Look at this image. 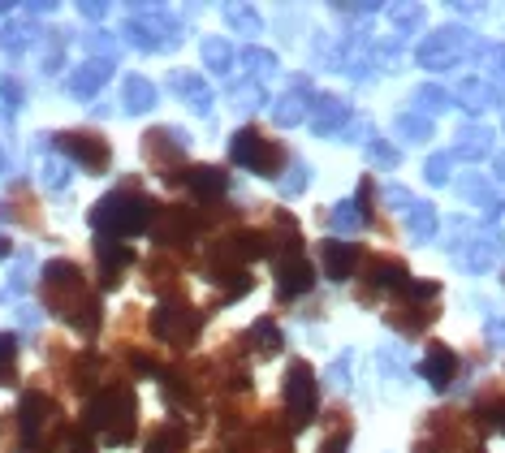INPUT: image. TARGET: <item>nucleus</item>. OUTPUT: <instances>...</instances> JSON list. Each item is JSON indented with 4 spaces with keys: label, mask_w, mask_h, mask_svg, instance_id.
I'll return each instance as SVG.
<instances>
[{
    "label": "nucleus",
    "mask_w": 505,
    "mask_h": 453,
    "mask_svg": "<svg viewBox=\"0 0 505 453\" xmlns=\"http://www.w3.org/2000/svg\"><path fill=\"white\" fill-rule=\"evenodd\" d=\"M151 221V203L143 194H108L99 199V208H91V229L108 242H121V238H134L143 233V225Z\"/></svg>",
    "instance_id": "obj_1"
},
{
    "label": "nucleus",
    "mask_w": 505,
    "mask_h": 453,
    "mask_svg": "<svg viewBox=\"0 0 505 453\" xmlns=\"http://www.w3.org/2000/svg\"><path fill=\"white\" fill-rule=\"evenodd\" d=\"M87 427H96L108 445H126L134 432V393H126V388L99 393L87 410Z\"/></svg>",
    "instance_id": "obj_2"
},
{
    "label": "nucleus",
    "mask_w": 505,
    "mask_h": 453,
    "mask_svg": "<svg viewBox=\"0 0 505 453\" xmlns=\"http://www.w3.org/2000/svg\"><path fill=\"white\" fill-rule=\"evenodd\" d=\"M285 410H290L294 427H307L315 419V376L307 363H294L285 376Z\"/></svg>",
    "instance_id": "obj_3"
},
{
    "label": "nucleus",
    "mask_w": 505,
    "mask_h": 453,
    "mask_svg": "<svg viewBox=\"0 0 505 453\" xmlns=\"http://www.w3.org/2000/svg\"><path fill=\"white\" fill-rule=\"evenodd\" d=\"M229 156H233L238 169H251V173H260V178H273V173H277V151L263 143L255 129H238L233 143H229Z\"/></svg>",
    "instance_id": "obj_4"
},
{
    "label": "nucleus",
    "mask_w": 505,
    "mask_h": 453,
    "mask_svg": "<svg viewBox=\"0 0 505 453\" xmlns=\"http://www.w3.org/2000/svg\"><path fill=\"white\" fill-rule=\"evenodd\" d=\"M467 44H471L467 31H440L419 44V65L424 69H449V65H458V52L467 48Z\"/></svg>",
    "instance_id": "obj_5"
},
{
    "label": "nucleus",
    "mask_w": 505,
    "mask_h": 453,
    "mask_svg": "<svg viewBox=\"0 0 505 453\" xmlns=\"http://www.w3.org/2000/svg\"><path fill=\"white\" fill-rule=\"evenodd\" d=\"M195 311H186L181 303H164V307H156V315H151V328H156V337H169L178 341V345H186V341L195 337Z\"/></svg>",
    "instance_id": "obj_6"
},
{
    "label": "nucleus",
    "mask_w": 505,
    "mask_h": 453,
    "mask_svg": "<svg viewBox=\"0 0 505 453\" xmlns=\"http://www.w3.org/2000/svg\"><path fill=\"white\" fill-rule=\"evenodd\" d=\"M57 147L66 151L69 160H78L87 173H104V169H108V147L96 143V139H87V134H61Z\"/></svg>",
    "instance_id": "obj_7"
},
{
    "label": "nucleus",
    "mask_w": 505,
    "mask_h": 453,
    "mask_svg": "<svg viewBox=\"0 0 505 453\" xmlns=\"http://www.w3.org/2000/svg\"><path fill=\"white\" fill-rule=\"evenodd\" d=\"M311 281H315V273H311L307 255L290 251V255L277 263V290H281V298H298V293H307Z\"/></svg>",
    "instance_id": "obj_8"
},
{
    "label": "nucleus",
    "mask_w": 505,
    "mask_h": 453,
    "mask_svg": "<svg viewBox=\"0 0 505 453\" xmlns=\"http://www.w3.org/2000/svg\"><path fill=\"white\" fill-rule=\"evenodd\" d=\"M169 91L178 99H186L195 113H208L212 108V87L203 82V74H191V69H173L169 74Z\"/></svg>",
    "instance_id": "obj_9"
},
{
    "label": "nucleus",
    "mask_w": 505,
    "mask_h": 453,
    "mask_svg": "<svg viewBox=\"0 0 505 453\" xmlns=\"http://www.w3.org/2000/svg\"><path fill=\"white\" fill-rule=\"evenodd\" d=\"M108 78H113V61H82L66 78V91L74 99H91Z\"/></svg>",
    "instance_id": "obj_10"
},
{
    "label": "nucleus",
    "mask_w": 505,
    "mask_h": 453,
    "mask_svg": "<svg viewBox=\"0 0 505 453\" xmlns=\"http://www.w3.org/2000/svg\"><path fill=\"white\" fill-rule=\"evenodd\" d=\"M350 121V104L342 96H315L311 99V126L315 134H333V129H342Z\"/></svg>",
    "instance_id": "obj_11"
},
{
    "label": "nucleus",
    "mask_w": 505,
    "mask_h": 453,
    "mask_svg": "<svg viewBox=\"0 0 505 453\" xmlns=\"http://www.w3.org/2000/svg\"><path fill=\"white\" fill-rule=\"evenodd\" d=\"M121 99H126L121 108H126V113H134V117L151 113V108L160 104V99H156V87H151L143 74H130V78L121 82Z\"/></svg>",
    "instance_id": "obj_12"
},
{
    "label": "nucleus",
    "mask_w": 505,
    "mask_h": 453,
    "mask_svg": "<svg viewBox=\"0 0 505 453\" xmlns=\"http://www.w3.org/2000/svg\"><path fill=\"white\" fill-rule=\"evenodd\" d=\"M355 263H359V246L355 242H325V273L333 281L355 276Z\"/></svg>",
    "instance_id": "obj_13"
},
{
    "label": "nucleus",
    "mask_w": 505,
    "mask_h": 453,
    "mask_svg": "<svg viewBox=\"0 0 505 453\" xmlns=\"http://www.w3.org/2000/svg\"><path fill=\"white\" fill-rule=\"evenodd\" d=\"M424 376H428V385H432V388H445V385H449V380L458 376L454 350H445V345H432V350H428V358H424Z\"/></svg>",
    "instance_id": "obj_14"
},
{
    "label": "nucleus",
    "mask_w": 505,
    "mask_h": 453,
    "mask_svg": "<svg viewBox=\"0 0 505 453\" xmlns=\"http://www.w3.org/2000/svg\"><path fill=\"white\" fill-rule=\"evenodd\" d=\"M311 113V99L307 96H298V91H285V96L273 99V121H277L281 129H290V126H303Z\"/></svg>",
    "instance_id": "obj_15"
},
{
    "label": "nucleus",
    "mask_w": 505,
    "mask_h": 453,
    "mask_svg": "<svg viewBox=\"0 0 505 453\" xmlns=\"http://www.w3.org/2000/svg\"><path fill=\"white\" fill-rule=\"evenodd\" d=\"M186 181H191V190L208 203V199H221V194L229 190V178L221 173V169H212V164H203V169H191L186 173Z\"/></svg>",
    "instance_id": "obj_16"
},
{
    "label": "nucleus",
    "mask_w": 505,
    "mask_h": 453,
    "mask_svg": "<svg viewBox=\"0 0 505 453\" xmlns=\"http://www.w3.org/2000/svg\"><path fill=\"white\" fill-rule=\"evenodd\" d=\"M199 61L208 65L212 74H229L233 61H238V52H233L229 39H203V44H199Z\"/></svg>",
    "instance_id": "obj_17"
},
{
    "label": "nucleus",
    "mask_w": 505,
    "mask_h": 453,
    "mask_svg": "<svg viewBox=\"0 0 505 453\" xmlns=\"http://www.w3.org/2000/svg\"><path fill=\"white\" fill-rule=\"evenodd\" d=\"M458 156H462V160H484V156H492V129H462V134H458Z\"/></svg>",
    "instance_id": "obj_18"
},
{
    "label": "nucleus",
    "mask_w": 505,
    "mask_h": 453,
    "mask_svg": "<svg viewBox=\"0 0 505 453\" xmlns=\"http://www.w3.org/2000/svg\"><path fill=\"white\" fill-rule=\"evenodd\" d=\"M372 285L376 290H407V268L397 259H372Z\"/></svg>",
    "instance_id": "obj_19"
},
{
    "label": "nucleus",
    "mask_w": 505,
    "mask_h": 453,
    "mask_svg": "<svg viewBox=\"0 0 505 453\" xmlns=\"http://www.w3.org/2000/svg\"><path fill=\"white\" fill-rule=\"evenodd\" d=\"M407 229L415 242H428V238L437 233V211H432V203H419V199H415L407 211Z\"/></svg>",
    "instance_id": "obj_20"
},
{
    "label": "nucleus",
    "mask_w": 505,
    "mask_h": 453,
    "mask_svg": "<svg viewBox=\"0 0 505 453\" xmlns=\"http://www.w3.org/2000/svg\"><path fill=\"white\" fill-rule=\"evenodd\" d=\"M96 255L104 259V273H108V285H117V273L121 268H130L134 263V255L126 251V246H117V242H108V238H96Z\"/></svg>",
    "instance_id": "obj_21"
},
{
    "label": "nucleus",
    "mask_w": 505,
    "mask_h": 453,
    "mask_svg": "<svg viewBox=\"0 0 505 453\" xmlns=\"http://www.w3.org/2000/svg\"><path fill=\"white\" fill-rule=\"evenodd\" d=\"M458 99L471 108V113H479V108H489V104H497V91H492L489 82H479V78H467V82H458Z\"/></svg>",
    "instance_id": "obj_22"
},
{
    "label": "nucleus",
    "mask_w": 505,
    "mask_h": 453,
    "mask_svg": "<svg viewBox=\"0 0 505 453\" xmlns=\"http://www.w3.org/2000/svg\"><path fill=\"white\" fill-rule=\"evenodd\" d=\"M221 14H225V22L233 26V31L242 35H260L263 31V17L251 9V5H221Z\"/></svg>",
    "instance_id": "obj_23"
},
{
    "label": "nucleus",
    "mask_w": 505,
    "mask_h": 453,
    "mask_svg": "<svg viewBox=\"0 0 505 453\" xmlns=\"http://www.w3.org/2000/svg\"><path fill=\"white\" fill-rule=\"evenodd\" d=\"M238 61H242L251 74H260V78H268V74H277L281 69L277 52H268V48H242L238 52Z\"/></svg>",
    "instance_id": "obj_24"
},
{
    "label": "nucleus",
    "mask_w": 505,
    "mask_h": 453,
    "mask_svg": "<svg viewBox=\"0 0 505 453\" xmlns=\"http://www.w3.org/2000/svg\"><path fill=\"white\" fill-rule=\"evenodd\" d=\"M229 99H233V108L255 113V108H263V87L260 82H233V87H229Z\"/></svg>",
    "instance_id": "obj_25"
},
{
    "label": "nucleus",
    "mask_w": 505,
    "mask_h": 453,
    "mask_svg": "<svg viewBox=\"0 0 505 453\" xmlns=\"http://www.w3.org/2000/svg\"><path fill=\"white\" fill-rule=\"evenodd\" d=\"M393 129H397L407 143H428V139H432V121H428V117H419V113H402Z\"/></svg>",
    "instance_id": "obj_26"
},
{
    "label": "nucleus",
    "mask_w": 505,
    "mask_h": 453,
    "mask_svg": "<svg viewBox=\"0 0 505 453\" xmlns=\"http://www.w3.org/2000/svg\"><path fill=\"white\" fill-rule=\"evenodd\" d=\"M31 39H35L31 26H17V22H9V26L0 31V48L9 52V57H22V52H31Z\"/></svg>",
    "instance_id": "obj_27"
},
{
    "label": "nucleus",
    "mask_w": 505,
    "mask_h": 453,
    "mask_svg": "<svg viewBox=\"0 0 505 453\" xmlns=\"http://www.w3.org/2000/svg\"><path fill=\"white\" fill-rule=\"evenodd\" d=\"M251 341H255V350H260V355H277L281 345H285V337H281V328L273 320L255 324V328H251Z\"/></svg>",
    "instance_id": "obj_28"
},
{
    "label": "nucleus",
    "mask_w": 505,
    "mask_h": 453,
    "mask_svg": "<svg viewBox=\"0 0 505 453\" xmlns=\"http://www.w3.org/2000/svg\"><path fill=\"white\" fill-rule=\"evenodd\" d=\"M44 415H48V397L26 393V397H22V427H26V432H35V427L44 423Z\"/></svg>",
    "instance_id": "obj_29"
},
{
    "label": "nucleus",
    "mask_w": 505,
    "mask_h": 453,
    "mask_svg": "<svg viewBox=\"0 0 505 453\" xmlns=\"http://www.w3.org/2000/svg\"><path fill=\"white\" fill-rule=\"evenodd\" d=\"M363 221H367V216H363V211L355 208L350 199H345V203H337V208H333V229H337V233H355V229H359Z\"/></svg>",
    "instance_id": "obj_30"
},
{
    "label": "nucleus",
    "mask_w": 505,
    "mask_h": 453,
    "mask_svg": "<svg viewBox=\"0 0 505 453\" xmlns=\"http://www.w3.org/2000/svg\"><path fill=\"white\" fill-rule=\"evenodd\" d=\"M39 181H44L48 190H69V164L44 160V169H39Z\"/></svg>",
    "instance_id": "obj_31"
},
{
    "label": "nucleus",
    "mask_w": 505,
    "mask_h": 453,
    "mask_svg": "<svg viewBox=\"0 0 505 453\" xmlns=\"http://www.w3.org/2000/svg\"><path fill=\"white\" fill-rule=\"evenodd\" d=\"M367 160L380 164V169H397V160H402V156H397V147H393V143L372 139V143H367Z\"/></svg>",
    "instance_id": "obj_32"
},
{
    "label": "nucleus",
    "mask_w": 505,
    "mask_h": 453,
    "mask_svg": "<svg viewBox=\"0 0 505 453\" xmlns=\"http://www.w3.org/2000/svg\"><path fill=\"white\" fill-rule=\"evenodd\" d=\"M82 48L91 52V61H96V52H99V61H113L117 57V44H113V35H104V31H91L87 39H82Z\"/></svg>",
    "instance_id": "obj_33"
},
{
    "label": "nucleus",
    "mask_w": 505,
    "mask_h": 453,
    "mask_svg": "<svg viewBox=\"0 0 505 453\" xmlns=\"http://www.w3.org/2000/svg\"><path fill=\"white\" fill-rule=\"evenodd\" d=\"M389 17L402 26V31H410V26L424 22V9H419V5H389Z\"/></svg>",
    "instance_id": "obj_34"
},
{
    "label": "nucleus",
    "mask_w": 505,
    "mask_h": 453,
    "mask_svg": "<svg viewBox=\"0 0 505 453\" xmlns=\"http://www.w3.org/2000/svg\"><path fill=\"white\" fill-rule=\"evenodd\" d=\"M307 181H311V169H307V164H290V173L281 178V190H285V194H298V190H307Z\"/></svg>",
    "instance_id": "obj_35"
},
{
    "label": "nucleus",
    "mask_w": 505,
    "mask_h": 453,
    "mask_svg": "<svg viewBox=\"0 0 505 453\" xmlns=\"http://www.w3.org/2000/svg\"><path fill=\"white\" fill-rule=\"evenodd\" d=\"M415 99H419V108H428V113H440V108L449 104V96H445L440 87H419V91H415Z\"/></svg>",
    "instance_id": "obj_36"
},
{
    "label": "nucleus",
    "mask_w": 505,
    "mask_h": 453,
    "mask_svg": "<svg viewBox=\"0 0 505 453\" xmlns=\"http://www.w3.org/2000/svg\"><path fill=\"white\" fill-rule=\"evenodd\" d=\"M14 355H17L14 337H9V333H0V385L14 376Z\"/></svg>",
    "instance_id": "obj_37"
},
{
    "label": "nucleus",
    "mask_w": 505,
    "mask_h": 453,
    "mask_svg": "<svg viewBox=\"0 0 505 453\" xmlns=\"http://www.w3.org/2000/svg\"><path fill=\"white\" fill-rule=\"evenodd\" d=\"M178 449H181V432L173 427V432H156V440H151L147 453H178Z\"/></svg>",
    "instance_id": "obj_38"
},
{
    "label": "nucleus",
    "mask_w": 505,
    "mask_h": 453,
    "mask_svg": "<svg viewBox=\"0 0 505 453\" xmlns=\"http://www.w3.org/2000/svg\"><path fill=\"white\" fill-rule=\"evenodd\" d=\"M462 194H467V199H475V203H492V190L479 178H462Z\"/></svg>",
    "instance_id": "obj_39"
},
{
    "label": "nucleus",
    "mask_w": 505,
    "mask_h": 453,
    "mask_svg": "<svg viewBox=\"0 0 505 453\" xmlns=\"http://www.w3.org/2000/svg\"><path fill=\"white\" fill-rule=\"evenodd\" d=\"M61 61H66V44H61V39H52L48 57H44V74H61Z\"/></svg>",
    "instance_id": "obj_40"
},
{
    "label": "nucleus",
    "mask_w": 505,
    "mask_h": 453,
    "mask_svg": "<svg viewBox=\"0 0 505 453\" xmlns=\"http://www.w3.org/2000/svg\"><path fill=\"white\" fill-rule=\"evenodd\" d=\"M445 178H449V156H432V160H428V181L440 186Z\"/></svg>",
    "instance_id": "obj_41"
},
{
    "label": "nucleus",
    "mask_w": 505,
    "mask_h": 453,
    "mask_svg": "<svg viewBox=\"0 0 505 453\" xmlns=\"http://www.w3.org/2000/svg\"><path fill=\"white\" fill-rule=\"evenodd\" d=\"M385 199H389L397 211H410V203H415V199H410V190H402V186H385Z\"/></svg>",
    "instance_id": "obj_42"
},
{
    "label": "nucleus",
    "mask_w": 505,
    "mask_h": 453,
    "mask_svg": "<svg viewBox=\"0 0 505 453\" xmlns=\"http://www.w3.org/2000/svg\"><path fill=\"white\" fill-rule=\"evenodd\" d=\"M0 96H5V104H9V108H17V104H22V82L5 78V82H0Z\"/></svg>",
    "instance_id": "obj_43"
},
{
    "label": "nucleus",
    "mask_w": 505,
    "mask_h": 453,
    "mask_svg": "<svg viewBox=\"0 0 505 453\" xmlns=\"http://www.w3.org/2000/svg\"><path fill=\"white\" fill-rule=\"evenodd\" d=\"M78 14L82 17H108V5H104V0H99V5H96V0H82Z\"/></svg>",
    "instance_id": "obj_44"
},
{
    "label": "nucleus",
    "mask_w": 505,
    "mask_h": 453,
    "mask_svg": "<svg viewBox=\"0 0 505 453\" xmlns=\"http://www.w3.org/2000/svg\"><path fill=\"white\" fill-rule=\"evenodd\" d=\"M345 440H350L345 432H333V437L325 440V449H320V453H345Z\"/></svg>",
    "instance_id": "obj_45"
},
{
    "label": "nucleus",
    "mask_w": 505,
    "mask_h": 453,
    "mask_svg": "<svg viewBox=\"0 0 505 453\" xmlns=\"http://www.w3.org/2000/svg\"><path fill=\"white\" fill-rule=\"evenodd\" d=\"M66 453H91V440H87V437H69Z\"/></svg>",
    "instance_id": "obj_46"
},
{
    "label": "nucleus",
    "mask_w": 505,
    "mask_h": 453,
    "mask_svg": "<svg viewBox=\"0 0 505 453\" xmlns=\"http://www.w3.org/2000/svg\"><path fill=\"white\" fill-rule=\"evenodd\" d=\"M489 423H497L501 437H505V402H497V410H489Z\"/></svg>",
    "instance_id": "obj_47"
},
{
    "label": "nucleus",
    "mask_w": 505,
    "mask_h": 453,
    "mask_svg": "<svg viewBox=\"0 0 505 453\" xmlns=\"http://www.w3.org/2000/svg\"><path fill=\"white\" fill-rule=\"evenodd\" d=\"M489 341H492V345H505V324H492V328H489Z\"/></svg>",
    "instance_id": "obj_48"
},
{
    "label": "nucleus",
    "mask_w": 505,
    "mask_h": 453,
    "mask_svg": "<svg viewBox=\"0 0 505 453\" xmlns=\"http://www.w3.org/2000/svg\"><path fill=\"white\" fill-rule=\"evenodd\" d=\"M497 178L505 181V156H497Z\"/></svg>",
    "instance_id": "obj_49"
},
{
    "label": "nucleus",
    "mask_w": 505,
    "mask_h": 453,
    "mask_svg": "<svg viewBox=\"0 0 505 453\" xmlns=\"http://www.w3.org/2000/svg\"><path fill=\"white\" fill-rule=\"evenodd\" d=\"M497 61H501V69H505V48H497Z\"/></svg>",
    "instance_id": "obj_50"
}]
</instances>
